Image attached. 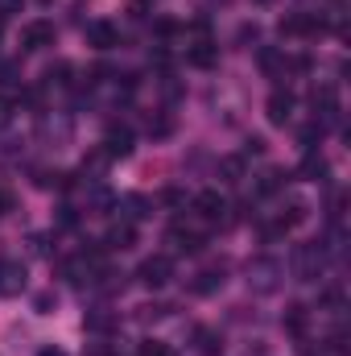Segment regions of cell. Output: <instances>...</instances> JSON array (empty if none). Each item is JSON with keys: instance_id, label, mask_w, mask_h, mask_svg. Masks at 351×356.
<instances>
[{"instance_id": "484cf974", "label": "cell", "mask_w": 351, "mask_h": 356, "mask_svg": "<svg viewBox=\"0 0 351 356\" xmlns=\"http://www.w3.org/2000/svg\"><path fill=\"white\" fill-rule=\"evenodd\" d=\"M145 8H149V0H132V4H128L132 17H145Z\"/></svg>"}, {"instance_id": "44dd1931", "label": "cell", "mask_w": 351, "mask_h": 356, "mask_svg": "<svg viewBox=\"0 0 351 356\" xmlns=\"http://www.w3.org/2000/svg\"><path fill=\"white\" fill-rule=\"evenodd\" d=\"M170 129H174V120H170V116H162V120H149V133H153V137H170Z\"/></svg>"}, {"instance_id": "5bb4252c", "label": "cell", "mask_w": 351, "mask_h": 356, "mask_svg": "<svg viewBox=\"0 0 351 356\" xmlns=\"http://www.w3.org/2000/svg\"><path fill=\"white\" fill-rule=\"evenodd\" d=\"M219 286H223V269H207V273H198L194 294H211V290H219Z\"/></svg>"}, {"instance_id": "e0dca14e", "label": "cell", "mask_w": 351, "mask_h": 356, "mask_svg": "<svg viewBox=\"0 0 351 356\" xmlns=\"http://www.w3.org/2000/svg\"><path fill=\"white\" fill-rule=\"evenodd\" d=\"M219 170H223V182H240L244 162H240V158H223V162H219Z\"/></svg>"}, {"instance_id": "5b68a950", "label": "cell", "mask_w": 351, "mask_h": 356, "mask_svg": "<svg viewBox=\"0 0 351 356\" xmlns=\"http://www.w3.org/2000/svg\"><path fill=\"white\" fill-rule=\"evenodd\" d=\"M25 290V266L21 261H0V298H17Z\"/></svg>"}, {"instance_id": "52a82bcc", "label": "cell", "mask_w": 351, "mask_h": 356, "mask_svg": "<svg viewBox=\"0 0 351 356\" xmlns=\"http://www.w3.org/2000/svg\"><path fill=\"white\" fill-rule=\"evenodd\" d=\"M264 112H268L273 124H285V120L293 116V95H289V91H273L268 104H264Z\"/></svg>"}, {"instance_id": "6da1fadb", "label": "cell", "mask_w": 351, "mask_h": 356, "mask_svg": "<svg viewBox=\"0 0 351 356\" xmlns=\"http://www.w3.org/2000/svg\"><path fill=\"white\" fill-rule=\"evenodd\" d=\"M323 266H327V257H323L318 245H302V249H293V277H298V282H314V277H323Z\"/></svg>"}, {"instance_id": "4316f807", "label": "cell", "mask_w": 351, "mask_h": 356, "mask_svg": "<svg viewBox=\"0 0 351 356\" xmlns=\"http://www.w3.org/2000/svg\"><path fill=\"white\" fill-rule=\"evenodd\" d=\"M12 8H21V0H0V13H12Z\"/></svg>"}, {"instance_id": "3957f363", "label": "cell", "mask_w": 351, "mask_h": 356, "mask_svg": "<svg viewBox=\"0 0 351 356\" xmlns=\"http://www.w3.org/2000/svg\"><path fill=\"white\" fill-rule=\"evenodd\" d=\"M170 277H174V261H170L166 253H153V257L141 261V282H145V286H166Z\"/></svg>"}, {"instance_id": "603a6c76", "label": "cell", "mask_w": 351, "mask_h": 356, "mask_svg": "<svg viewBox=\"0 0 351 356\" xmlns=\"http://www.w3.org/2000/svg\"><path fill=\"white\" fill-rule=\"evenodd\" d=\"M8 124H12V99L0 95V129H8Z\"/></svg>"}, {"instance_id": "4fadbf2b", "label": "cell", "mask_w": 351, "mask_h": 356, "mask_svg": "<svg viewBox=\"0 0 351 356\" xmlns=\"http://www.w3.org/2000/svg\"><path fill=\"white\" fill-rule=\"evenodd\" d=\"M215 58H219V50H215L211 42H198V46L190 50V63H194V67H215Z\"/></svg>"}, {"instance_id": "30bf717a", "label": "cell", "mask_w": 351, "mask_h": 356, "mask_svg": "<svg viewBox=\"0 0 351 356\" xmlns=\"http://www.w3.org/2000/svg\"><path fill=\"white\" fill-rule=\"evenodd\" d=\"M194 348L203 356H215L219 348H223V336L215 332V327H194Z\"/></svg>"}, {"instance_id": "ac0fdd59", "label": "cell", "mask_w": 351, "mask_h": 356, "mask_svg": "<svg viewBox=\"0 0 351 356\" xmlns=\"http://www.w3.org/2000/svg\"><path fill=\"white\" fill-rule=\"evenodd\" d=\"M285 327H289V332H302V327H306V307H289V311H285Z\"/></svg>"}, {"instance_id": "83f0119b", "label": "cell", "mask_w": 351, "mask_h": 356, "mask_svg": "<svg viewBox=\"0 0 351 356\" xmlns=\"http://www.w3.org/2000/svg\"><path fill=\"white\" fill-rule=\"evenodd\" d=\"M37 356H67V353H62V348H42Z\"/></svg>"}, {"instance_id": "2e32d148", "label": "cell", "mask_w": 351, "mask_h": 356, "mask_svg": "<svg viewBox=\"0 0 351 356\" xmlns=\"http://www.w3.org/2000/svg\"><path fill=\"white\" fill-rule=\"evenodd\" d=\"M120 207H124V216H128V220H141L149 203H145L141 195H124V199H120Z\"/></svg>"}, {"instance_id": "8992f818", "label": "cell", "mask_w": 351, "mask_h": 356, "mask_svg": "<svg viewBox=\"0 0 351 356\" xmlns=\"http://www.w3.org/2000/svg\"><path fill=\"white\" fill-rule=\"evenodd\" d=\"M116 25L112 21H91L87 25V46H95V50H112L116 46Z\"/></svg>"}, {"instance_id": "7402d4cb", "label": "cell", "mask_w": 351, "mask_h": 356, "mask_svg": "<svg viewBox=\"0 0 351 356\" xmlns=\"http://www.w3.org/2000/svg\"><path fill=\"white\" fill-rule=\"evenodd\" d=\"M141 356H170V348H166L162 340H145V344H141Z\"/></svg>"}, {"instance_id": "8fae6325", "label": "cell", "mask_w": 351, "mask_h": 356, "mask_svg": "<svg viewBox=\"0 0 351 356\" xmlns=\"http://www.w3.org/2000/svg\"><path fill=\"white\" fill-rule=\"evenodd\" d=\"M170 245H174L178 253H198L203 249V236L198 232H186V228H174L170 232Z\"/></svg>"}, {"instance_id": "7a4b0ae2", "label": "cell", "mask_w": 351, "mask_h": 356, "mask_svg": "<svg viewBox=\"0 0 351 356\" xmlns=\"http://www.w3.org/2000/svg\"><path fill=\"white\" fill-rule=\"evenodd\" d=\"M277 277H281V266L273 261V257H257V261H248V282L268 294V290H277Z\"/></svg>"}, {"instance_id": "ffe728a7", "label": "cell", "mask_w": 351, "mask_h": 356, "mask_svg": "<svg viewBox=\"0 0 351 356\" xmlns=\"http://www.w3.org/2000/svg\"><path fill=\"white\" fill-rule=\"evenodd\" d=\"M33 307H37V315H50V311L58 307V298H54V294L46 290V294H37V298H33Z\"/></svg>"}, {"instance_id": "d6986e66", "label": "cell", "mask_w": 351, "mask_h": 356, "mask_svg": "<svg viewBox=\"0 0 351 356\" xmlns=\"http://www.w3.org/2000/svg\"><path fill=\"white\" fill-rule=\"evenodd\" d=\"M261 67H264V71H268V75H277V71L285 67V58H281L277 50H261Z\"/></svg>"}, {"instance_id": "9c48e42d", "label": "cell", "mask_w": 351, "mask_h": 356, "mask_svg": "<svg viewBox=\"0 0 351 356\" xmlns=\"http://www.w3.org/2000/svg\"><path fill=\"white\" fill-rule=\"evenodd\" d=\"M103 154H108V158H128V154H132V133H128V129H112V133L103 137Z\"/></svg>"}, {"instance_id": "d4e9b609", "label": "cell", "mask_w": 351, "mask_h": 356, "mask_svg": "<svg viewBox=\"0 0 351 356\" xmlns=\"http://www.w3.org/2000/svg\"><path fill=\"white\" fill-rule=\"evenodd\" d=\"M8 211H12V195H8V191H0V220H4Z\"/></svg>"}, {"instance_id": "277c9868", "label": "cell", "mask_w": 351, "mask_h": 356, "mask_svg": "<svg viewBox=\"0 0 351 356\" xmlns=\"http://www.w3.org/2000/svg\"><path fill=\"white\" fill-rule=\"evenodd\" d=\"M21 46H25V50H46V46H54V21H29V25L21 29Z\"/></svg>"}, {"instance_id": "9a60e30c", "label": "cell", "mask_w": 351, "mask_h": 356, "mask_svg": "<svg viewBox=\"0 0 351 356\" xmlns=\"http://www.w3.org/2000/svg\"><path fill=\"white\" fill-rule=\"evenodd\" d=\"M302 178H327V158L323 154H306V162H302Z\"/></svg>"}, {"instance_id": "cb8c5ba5", "label": "cell", "mask_w": 351, "mask_h": 356, "mask_svg": "<svg viewBox=\"0 0 351 356\" xmlns=\"http://www.w3.org/2000/svg\"><path fill=\"white\" fill-rule=\"evenodd\" d=\"M87 327L91 332H108L112 327V315H87Z\"/></svg>"}, {"instance_id": "ba28073f", "label": "cell", "mask_w": 351, "mask_h": 356, "mask_svg": "<svg viewBox=\"0 0 351 356\" xmlns=\"http://www.w3.org/2000/svg\"><path fill=\"white\" fill-rule=\"evenodd\" d=\"M194 211H198L203 220H219L228 207H223V195H219V191H198V195H194Z\"/></svg>"}, {"instance_id": "7c38bea8", "label": "cell", "mask_w": 351, "mask_h": 356, "mask_svg": "<svg viewBox=\"0 0 351 356\" xmlns=\"http://www.w3.org/2000/svg\"><path fill=\"white\" fill-rule=\"evenodd\" d=\"M132 241H137V232H132V224H116L112 232H108V249H132Z\"/></svg>"}, {"instance_id": "f1b7e54d", "label": "cell", "mask_w": 351, "mask_h": 356, "mask_svg": "<svg viewBox=\"0 0 351 356\" xmlns=\"http://www.w3.org/2000/svg\"><path fill=\"white\" fill-rule=\"evenodd\" d=\"M0 33H4V25H0Z\"/></svg>"}]
</instances>
